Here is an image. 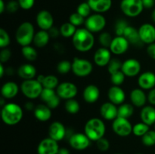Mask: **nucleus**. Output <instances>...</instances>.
I'll use <instances>...</instances> for the list:
<instances>
[{
    "mask_svg": "<svg viewBox=\"0 0 155 154\" xmlns=\"http://www.w3.org/2000/svg\"><path fill=\"white\" fill-rule=\"evenodd\" d=\"M83 97L86 103L94 104L98 101L100 97L99 88L95 85H89L83 90Z\"/></svg>",
    "mask_w": 155,
    "mask_h": 154,
    "instance_id": "obj_24",
    "label": "nucleus"
},
{
    "mask_svg": "<svg viewBox=\"0 0 155 154\" xmlns=\"http://www.w3.org/2000/svg\"><path fill=\"white\" fill-rule=\"evenodd\" d=\"M145 8H151L154 5V0H142Z\"/></svg>",
    "mask_w": 155,
    "mask_h": 154,
    "instance_id": "obj_54",
    "label": "nucleus"
},
{
    "mask_svg": "<svg viewBox=\"0 0 155 154\" xmlns=\"http://www.w3.org/2000/svg\"><path fill=\"white\" fill-rule=\"evenodd\" d=\"M24 107H25L26 110H34L35 109V106L33 104V103L32 101H27V103H25L24 104Z\"/></svg>",
    "mask_w": 155,
    "mask_h": 154,
    "instance_id": "obj_55",
    "label": "nucleus"
},
{
    "mask_svg": "<svg viewBox=\"0 0 155 154\" xmlns=\"http://www.w3.org/2000/svg\"><path fill=\"white\" fill-rule=\"evenodd\" d=\"M21 54H22L23 57L28 61H34L38 57L37 51L36 50V48L30 45L23 46L21 48Z\"/></svg>",
    "mask_w": 155,
    "mask_h": 154,
    "instance_id": "obj_33",
    "label": "nucleus"
},
{
    "mask_svg": "<svg viewBox=\"0 0 155 154\" xmlns=\"http://www.w3.org/2000/svg\"><path fill=\"white\" fill-rule=\"evenodd\" d=\"M69 144L73 149L77 150H83L89 146L91 140L85 133H74L68 140Z\"/></svg>",
    "mask_w": 155,
    "mask_h": 154,
    "instance_id": "obj_11",
    "label": "nucleus"
},
{
    "mask_svg": "<svg viewBox=\"0 0 155 154\" xmlns=\"http://www.w3.org/2000/svg\"><path fill=\"white\" fill-rule=\"evenodd\" d=\"M145 8L142 0H122L120 9L123 13L130 18H136L141 14Z\"/></svg>",
    "mask_w": 155,
    "mask_h": 154,
    "instance_id": "obj_6",
    "label": "nucleus"
},
{
    "mask_svg": "<svg viewBox=\"0 0 155 154\" xmlns=\"http://www.w3.org/2000/svg\"><path fill=\"white\" fill-rule=\"evenodd\" d=\"M38 27L42 30H49L53 27L54 18L52 14L47 10H42L37 14L36 18Z\"/></svg>",
    "mask_w": 155,
    "mask_h": 154,
    "instance_id": "obj_18",
    "label": "nucleus"
},
{
    "mask_svg": "<svg viewBox=\"0 0 155 154\" xmlns=\"http://www.w3.org/2000/svg\"><path fill=\"white\" fill-rule=\"evenodd\" d=\"M49 33L46 30H40L37 33H35L34 38H33V44L37 48H43L46 46L50 39Z\"/></svg>",
    "mask_w": 155,
    "mask_h": 154,
    "instance_id": "obj_31",
    "label": "nucleus"
},
{
    "mask_svg": "<svg viewBox=\"0 0 155 154\" xmlns=\"http://www.w3.org/2000/svg\"><path fill=\"white\" fill-rule=\"evenodd\" d=\"M150 130L149 125L143 122H138L133 126V133L137 137H142Z\"/></svg>",
    "mask_w": 155,
    "mask_h": 154,
    "instance_id": "obj_37",
    "label": "nucleus"
},
{
    "mask_svg": "<svg viewBox=\"0 0 155 154\" xmlns=\"http://www.w3.org/2000/svg\"><path fill=\"white\" fill-rule=\"evenodd\" d=\"M140 117L142 122L148 125H154L155 123V108L152 106H145L141 110Z\"/></svg>",
    "mask_w": 155,
    "mask_h": 154,
    "instance_id": "obj_29",
    "label": "nucleus"
},
{
    "mask_svg": "<svg viewBox=\"0 0 155 154\" xmlns=\"http://www.w3.org/2000/svg\"><path fill=\"white\" fill-rule=\"evenodd\" d=\"M130 42L124 36H116L113 38L110 45V51L115 55H121L128 50Z\"/></svg>",
    "mask_w": 155,
    "mask_h": 154,
    "instance_id": "obj_14",
    "label": "nucleus"
},
{
    "mask_svg": "<svg viewBox=\"0 0 155 154\" xmlns=\"http://www.w3.org/2000/svg\"><path fill=\"white\" fill-rule=\"evenodd\" d=\"M121 70L126 76H136L141 71V63L136 59L130 58L123 62Z\"/></svg>",
    "mask_w": 155,
    "mask_h": 154,
    "instance_id": "obj_16",
    "label": "nucleus"
},
{
    "mask_svg": "<svg viewBox=\"0 0 155 154\" xmlns=\"http://www.w3.org/2000/svg\"><path fill=\"white\" fill-rule=\"evenodd\" d=\"M151 20L153 21V22L155 23V8L153 10L152 13H151Z\"/></svg>",
    "mask_w": 155,
    "mask_h": 154,
    "instance_id": "obj_61",
    "label": "nucleus"
},
{
    "mask_svg": "<svg viewBox=\"0 0 155 154\" xmlns=\"http://www.w3.org/2000/svg\"><path fill=\"white\" fill-rule=\"evenodd\" d=\"M97 148L101 152H105L110 148V142L105 137H101L96 141Z\"/></svg>",
    "mask_w": 155,
    "mask_h": 154,
    "instance_id": "obj_47",
    "label": "nucleus"
},
{
    "mask_svg": "<svg viewBox=\"0 0 155 154\" xmlns=\"http://www.w3.org/2000/svg\"><path fill=\"white\" fill-rule=\"evenodd\" d=\"M58 154H70V151L67 148L62 147L59 149Z\"/></svg>",
    "mask_w": 155,
    "mask_h": 154,
    "instance_id": "obj_57",
    "label": "nucleus"
},
{
    "mask_svg": "<svg viewBox=\"0 0 155 154\" xmlns=\"http://www.w3.org/2000/svg\"><path fill=\"white\" fill-rule=\"evenodd\" d=\"M124 36L128 40L130 44L139 45L142 43L140 37H139V30H136L135 27H132V26L129 25L127 27L125 32H124Z\"/></svg>",
    "mask_w": 155,
    "mask_h": 154,
    "instance_id": "obj_30",
    "label": "nucleus"
},
{
    "mask_svg": "<svg viewBox=\"0 0 155 154\" xmlns=\"http://www.w3.org/2000/svg\"><path fill=\"white\" fill-rule=\"evenodd\" d=\"M100 114L105 120H114L118 116V107L111 102L104 103L100 107Z\"/></svg>",
    "mask_w": 155,
    "mask_h": 154,
    "instance_id": "obj_20",
    "label": "nucleus"
},
{
    "mask_svg": "<svg viewBox=\"0 0 155 154\" xmlns=\"http://www.w3.org/2000/svg\"><path fill=\"white\" fill-rule=\"evenodd\" d=\"M128 23L124 19H120L117 21L116 24H115V29L114 32L116 33L117 36H124V32H125L126 29L128 27Z\"/></svg>",
    "mask_w": 155,
    "mask_h": 154,
    "instance_id": "obj_44",
    "label": "nucleus"
},
{
    "mask_svg": "<svg viewBox=\"0 0 155 154\" xmlns=\"http://www.w3.org/2000/svg\"><path fill=\"white\" fill-rule=\"evenodd\" d=\"M138 154H142V153H138Z\"/></svg>",
    "mask_w": 155,
    "mask_h": 154,
    "instance_id": "obj_64",
    "label": "nucleus"
},
{
    "mask_svg": "<svg viewBox=\"0 0 155 154\" xmlns=\"http://www.w3.org/2000/svg\"><path fill=\"white\" fill-rule=\"evenodd\" d=\"M10 44V36L8 33L3 28L0 29V48H7L8 45Z\"/></svg>",
    "mask_w": 155,
    "mask_h": 154,
    "instance_id": "obj_46",
    "label": "nucleus"
},
{
    "mask_svg": "<svg viewBox=\"0 0 155 154\" xmlns=\"http://www.w3.org/2000/svg\"><path fill=\"white\" fill-rule=\"evenodd\" d=\"M105 131L104 122L99 118L89 119L84 126V133L92 141H97L104 137Z\"/></svg>",
    "mask_w": 155,
    "mask_h": 154,
    "instance_id": "obj_3",
    "label": "nucleus"
},
{
    "mask_svg": "<svg viewBox=\"0 0 155 154\" xmlns=\"http://www.w3.org/2000/svg\"><path fill=\"white\" fill-rule=\"evenodd\" d=\"M112 129L120 137H127L133 133V125L128 119L117 117L112 123Z\"/></svg>",
    "mask_w": 155,
    "mask_h": 154,
    "instance_id": "obj_9",
    "label": "nucleus"
},
{
    "mask_svg": "<svg viewBox=\"0 0 155 154\" xmlns=\"http://www.w3.org/2000/svg\"><path fill=\"white\" fill-rule=\"evenodd\" d=\"M72 43L74 48L81 52L90 51L95 44L93 34L86 28L77 29L72 37Z\"/></svg>",
    "mask_w": 155,
    "mask_h": 154,
    "instance_id": "obj_1",
    "label": "nucleus"
},
{
    "mask_svg": "<svg viewBox=\"0 0 155 154\" xmlns=\"http://www.w3.org/2000/svg\"><path fill=\"white\" fill-rule=\"evenodd\" d=\"M18 91H19V87L15 82H7L2 86V97L5 99H12L15 98L18 94Z\"/></svg>",
    "mask_w": 155,
    "mask_h": 154,
    "instance_id": "obj_26",
    "label": "nucleus"
},
{
    "mask_svg": "<svg viewBox=\"0 0 155 154\" xmlns=\"http://www.w3.org/2000/svg\"><path fill=\"white\" fill-rule=\"evenodd\" d=\"M131 104L134 107H145L148 96L145 95V91L142 88H135L131 91L130 95Z\"/></svg>",
    "mask_w": 155,
    "mask_h": 154,
    "instance_id": "obj_23",
    "label": "nucleus"
},
{
    "mask_svg": "<svg viewBox=\"0 0 155 154\" xmlns=\"http://www.w3.org/2000/svg\"><path fill=\"white\" fill-rule=\"evenodd\" d=\"M107 97L110 102L115 105H121L126 100V94L122 88L120 86L113 85L109 88L107 92Z\"/></svg>",
    "mask_w": 155,
    "mask_h": 154,
    "instance_id": "obj_21",
    "label": "nucleus"
},
{
    "mask_svg": "<svg viewBox=\"0 0 155 154\" xmlns=\"http://www.w3.org/2000/svg\"><path fill=\"white\" fill-rule=\"evenodd\" d=\"M59 145L58 141L47 137L39 142L37 146L38 154H58V152Z\"/></svg>",
    "mask_w": 155,
    "mask_h": 154,
    "instance_id": "obj_13",
    "label": "nucleus"
},
{
    "mask_svg": "<svg viewBox=\"0 0 155 154\" xmlns=\"http://www.w3.org/2000/svg\"><path fill=\"white\" fill-rule=\"evenodd\" d=\"M5 72L4 69V66H3V63H0V76L1 78H2L3 75H4V73Z\"/></svg>",
    "mask_w": 155,
    "mask_h": 154,
    "instance_id": "obj_58",
    "label": "nucleus"
},
{
    "mask_svg": "<svg viewBox=\"0 0 155 154\" xmlns=\"http://www.w3.org/2000/svg\"><path fill=\"white\" fill-rule=\"evenodd\" d=\"M85 21H86V18H83L82 15H80L77 12L71 14L69 17V22L75 27L83 25V24H85Z\"/></svg>",
    "mask_w": 155,
    "mask_h": 154,
    "instance_id": "obj_45",
    "label": "nucleus"
},
{
    "mask_svg": "<svg viewBox=\"0 0 155 154\" xmlns=\"http://www.w3.org/2000/svg\"><path fill=\"white\" fill-rule=\"evenodd\" d=\"M64 108L70 114H77L80 111V106L78 101L74 98L67 100L64 104Z\"/></svg>",
    "mask_w": 155,
    "mask_h": 154,
    "instance_id": "obj_35",
    "label": "nucleus"
},
{
    "mask_svg": "<svg viewBox=\"0 0 155 154\" xmlns=\"http://www.w3.org/2000/svg\"><path fill=\"white\" fill-rule=\"evenodd\" d=\"M138 85L143 90H151L155 86V74L151 71L143 72L138 78Z\"/></svg>",
    "mask_w": 155,
    "mask_h": 154,
    "instance_id": "obj_22",
    "label": "nucleus"
},
{
    "mask_svg": "<svg viewBox=\"0 0 155 154\" xmlns=\"http://www.w3.org/2000/svg\"><path fill=\"white\" fill-rule=\"evenodd\" d=\"M20 8L24 10H30L33 7L35 0H18Z\"/></svg>",
    "mask_w": 155,
    "mask_h": 154,
    "instance_id": "obj_50",
    "label": "nucleus"
},
{
    "mask_svg": "<svg viewBox=\"0 0 155 154\" xmlns=\"http://www.w3.org/2000/svg\"><path fill=\"white\" fill-rule=\"evenodd\" d=\"M48 32L51 38H57L59 36V34H61L60 29H58L56 27H54V26L49 30H48Z\"/></svg>",
    "mask_w": 155,
    "mask_h": 154,
    "instance_id": "obj_52",
    "label": "nucleus"
},
{
    "mask_svg": "<svg viewBox=\"0 0 155 154\" xmlns=\"http://www.w3.org/2000/svg\"><path fill=\"white\" fill-rule=\"evenodd\" d=\"M87 2L92 11L98 14L107 11L112 5V0H88Z\"/></svg>",
    "mask_w": 155,
    "mask_h": 154,
    "instance_id": "obj_25",
    "label": "nucleus"
},
{
    "mask_svg": "<svg viewBox=\"0 0 155 154\" xmlns=\"http://www.w3.org/2000/svg\"><path fill=\"white\" fill-rule=\"evenodd\" d=\"M56 92L61 99L69 100L74 98L78 93V88L74 83L71 82H64L56 88Z\"/></svg>",
    "mask_w": 155,
    "mask_h": 154,
    "instance_id": "obj_10",
    "label": "nucleus"
},
{
    "mask_svg": "<svg viewBox=\"0 0 155 154\" xmlns=\"http://www.w3.org/2000/svg\"><path fill=\"white\" fill-rule=\"evenodd\" d=\"M154 130H155V123H154Z\"/></svg>",
    "mask_w": 155,
    "mask_h": 154,
    "instance_id": "obj_62",
    "label": "nucleus"
},
{
    "mask_svg": "<svg viewBox=\"0 0 155 154\" xmlns=\"http://www.w3.org/2000/svg\"><path fill=\"white\" fill-rule=\"evenodd\" d=\"M106 26V19L101 14H94L86 18L85 27L91 33H99Z\"/></svg>",
    "mask_w": 155,
    "mask_h": 154,
    "instance_id": "obj_8",
    "label": "nucleus"
},
{
    "mask_svg": "<svg viewBox=\"0 0 155 154\" xmlns=\"http://www.w3.org/2000/svg\"><path fill=\"white\" fill-rule=\"evenodd\" d=\"M115 154H121V153H115Z\"/></svg>",
    "mask_w": 155,
    "mask_h": 154,
    "instance_id": "obj_63",
    "label": "nucleus"
},
{
    "mask_svg": "<svg viewBox=\"0 0 155 154\" xmlns=\"http://www.w3.org/2000/svg\"><path fill=\"white\" fill-rule=\"evenodd\" d=\"M93 60L97 66L101 67L107 66L111 60V51L109 48L104 47L98 48L94 54Z\"/></svg>",
    "mask_w": 155,
    "mask_h": 154,
    "instance_id": "obj_19",
    "label": "nucleus"
},
{
    "mask_svg": "<svg viewBox=\"0 0 155 154\" xmlns=\"http://www.w3.org/2000/svg\"><path fill=\"white\" fill-rule=\"evenodd\" d=\"M21 90L26 98L33 100L40 98L43 86L35 79L24 80L21 85Z\"/></svg>",
    "mask_w": 155,
    "mask_h": 154,
    "instance_id": "obj_5",
    "label": "nucleus"
},
{
    "mask_svg": "<svg viewBox=\"0 0 155 154\" xmlns=\"http://www.w3.org/2000/svg\"><path fill=\"white\" fill-rule=\"evenodd\" d=\"M57 70L61 74H67L72 70V63L69 60H61L57 65Z\"/></svg>",
    "mask_w": 155,
    "mask_h": 154,
    "instance_id": "obj_43",
    "label": "nucleus"
},
{
    "mask_svg": "<svg viewBox=\"0 0 155 154\" xmlns=\"http://www.w3.org/2000/svg\"><path fill=\"white\" fill-rule=\"evenodd\" d=\"M147 53H148V56L151 58L155 60V42L148 45V47H147Z\"/></svg>",
    "mask_w": 155,
    "mask_h": 154,
    "instance_id": "obj_51",
    "label": "nucleus"
},
{
    "mask_svg": "<svg viewBox=\"0 0 155 154\" xmlns=\"http://www.w3.org/2000/svg\"><path fill=\"white\" fill-rule=\"evenodd\" d=\"M48 133L50 138L58 142L66 137L67 128L63 123L55 121L49 125Z\"/></svg>",
    "mask_w": 155,
    "mask_h": 154,
    "instance_id": "obj_15",
    "label": "nucleus"
},
{
    "mask_svg": "<svg viewBox=\"0 0 155 154\" xmlns=\"http://www.w3.org/2000/svg\"><path fill=\"white\" fill-rule=\"evenodd\" d=\"M45 75H39L37 77H36V79L37 80L38 82H39L41 84H42V82H43L44 81V79H45Z\"/></svg>",
    "mask_w": 155,
    "mask_h": 154,
    "instance_id": "obj_59",
    "label": "nucleus"
},
{
    "mask_svg": "<svg viewBox=\"0 0 155 154\" xmlns=\"http://www.w3.org/2000/svg\"><path fill=\"white\" fill-rule=\"evenodd\" d=\"M142 142L147 146H151L155 145V130H149L142 137Z\"/></svg>",
    "mask_w": 155,
    "mask_h": 154,
    "instance_id": "obj_38",
    "label": "nucleus"
},
{
    "mask_svg": "<svg viewBox=\"0 0 155 154\" xmlns=\"http://www.w3.org/2000/svg\"><path fill=\"white\" fill-rule=\"evenodd\" d=\"M23 115L21 107L15 103H8L2 107V119L8 125H15L19 123Z\"/></svg>",
    "mask_w": 155,
    "mask_h": 154,
    "instance_id": "obj_2",
    "label": "nucleus"
},
{
    "mask_svg": "<svg viewBox=\"0 0 155 154\" xmlns=\"http://www.w3.org/2000/svg\"><path fill=\"white\" fill-rule=\"evenodd\" d=\"M11 57H12V51L7 48H2L1 51H0V61L2 63H6L10 60Z\"/></svg>",
    "mask_w": 155,
    "mask_h": 154,
    "instance_id": "obj_48",
    "label": "nucleus"
},
{
    "mask_svg": "<svg viewBox=\"0 0 155 154\" xmlns=\"http://www.w3.org/2000/svg\"><path fill=\"white\" fill-rule=\"evenodd\" d=\"M76 27H77L73 25V24H71L70 22L64 23L60 27L61 35L64 38L73 37L77 30Z\"/></svg>",
    "mask_w": 155,
    "mask_h": 154,
    "instance_id": "obj_34",
    "label": "nucleus"
},
{
    "mask_svg": "<svg viewBox=\"0 0 155 154\" xmlns=\"http://www.w3.org/2000/svg\"><path fill=\"white\" fill-rule=\"evenodd\" d=\"M125 74L122 72V70H120L110 74V81L114 85L120 86L125 81Z\"/></svg>",
    "mask_w": 155,
    "mask_h": 154,
    "instance_id": "obj_39",
    "label": "nucleus"
},
{
    "mask_svg": "<svg viewBox=\"0 0 155 154\" xmlns=\"http://www.w3.org/2000/svg\"><path fill=\"white\" fill-rule=\"evenodd\" d=\"M18 74L24 80L33 79L36 75V69L30 63H24L18 69Z\"/></svg>",
    "mask_w": 155,
    "mask_h": 154,
    "instance_id": "obj_28",
    "label": "nucleus"
},
{
    "mask_svg": "<svg viewBox=\"0 0 155 154\" xmlns=\"http://www.w3.org/2000/svg\"><path fill=\"white\" fill-rule=\"evenodd\" d=\"M112 40H113V38L111 37L110 33H107V32H103L99 35V37H98L99 43L104 48H110Z\"/></svg>",
    "mask_w": 155,
    "mask_h": 154,
    "instance_id": "obj_41",
    "label": "nucleus"
},
{
    "mask_svg": "<svg viewBox=\"0 0 155 154\" xmlns=\"http://www.w3.org/2000/svg\"><path fill=\"white\" fill-rule=\"evenodd\" d=\"M5 104H5V98L2 97L1 100H0V105H1L2 107H4V106L5 105Z\"/></svg>",
    "mask_w": 155,
    "mask_h": 154,
    "instance_id": "obj_60",
    "label": "nucleus"
},
{
    "mask_svg": "<svg viewBox=\"0 0 155 154\" xmlns=\"http://www.w3.org/2000/svg\"><path fill=\"white\" fill-rule=\"evenodd\" d=\"M123 63L117 58H113L110 60L107 65V70L110 74H113L117 71L121 70Z\"/></svg>",
    "mask_w": 155,
    "mask_h": 154,
    "instance_id": "obj_40",
    "label": "nucleus"
},
{
    "mask_svg": "<svg viewBox=\"0 0 155 154\" xmlns=\"http://www.w3.org/2000/svg\"><path fill=\"white\" fill-rule=\"evenodd\" d=\"M19 8V3L15 0H11L6 4V10L9 13H15V12L18 11Z\"/></svg>",
    "mask_w": 155,
    "mask_h": 154,
    "instance_id": "obj_49",
    "label": "nucleus"
},
{
    "mask_svg": "<svg viewBox=\"0 0 155 154\" xmlns=\"http://www.w3.org/2000/svg\"><path fill=\"white\" fill-rule=\"evenodd\" d=\"M139 33L142 43L150 45L155 42V27L152 24H142L139 27Z\"/></svg>",
    "mask_w": 155,
    "mask_h": 154,
    "instance_id": "obj_17",
    "label": "nucleus"
},
{
    "mask_svg": "<svg viewBox=\"0 0 155 154\" xmlns=\"http://www.w3.org/2000/svg\"><path fill=\"white\" fill-rule=\"evenodd\" d=\"M91 11H92V9L88 2H82L77 6V12L82 15L84 18H87L88 17L90 16Z\"/></svg>",
    "mask_w": 155,
    "mask_h": 154,
    "instance_id": "obj_42",
    "label": "nucleus"
},
{
    "mask_svg": "<svg viewBox=\"0 0 155 154\" xmlns=\"http://www.w3.org/2000/svg\"><path fill=\"white\" fill-rule=\"evenodd\" d=\"M42 85L43 88H57L59 85L58 79L54 75H47L45 76V79H44V81Z\"/></svg>",
    "mask_w": 155,
    "mask_h": 154,
    "instance_id": "obj_36",
    "label": "nucleus"
},
{
    "mask_svg": "<svg viewBox=\"0 0 155 154\" xmlns=\"http://www.w3.org/2000/svg\"><path fill=\"white\" fill-rule=\"evenodd\" d=\"M35 36L34 27L33 24L28 21L23 22L18 27L15 33V39L17 42L21 46L30 45L33 42Z\"/></svg>",
    "mask_w": 155,
    "mask_h": 154,
    "instance_id": "obj_4",
    "label": "nucleus"
},
{
    "mask_svg": "<svg viewBox=\"0 0 155 154\" xmlns=\"http://www.w3.org/2000/svg\"><path fill=\"white\" fill-rule=\"evenodd\" d=\"M148 101L151 105H155V88L150 90L148 95Z\"/></svg>",
    "mask_w": 155,
    "mask_h": 154,
    "instance_id": "obj_53",
    "label": "nucleus"
},
{
    "mask_svg": "<svg viewBox=\"0 0 155 154\" xmlns=\"http://www.w3.org/2000/svg\"><path fill=\"white\" fill-rule=\"evenodd\" d=\"M40 98L44 104H46L50 109H55L60 104L61 98L58 95L56 91L54 89L46 88H43L42 93H41Z\"/></svg>",
    "mask_w": 155,
    "mask_h": 154,
    "instance_id": "obj_12",
    "label": "nucleus"
},
{
    "mask_svg": "<svg viewBox=\"0 0 155 154\" xmlns=\"http://www.w3.org/2000/svg\"><path fill=\"white\" fill-rule=\"evenodd\" d=\"M33 113L37 120L42 122H47L51 117V109L45 104H39L35 107Z\"/></svg>",
    "mask_w": 155,
    "mask_h": 154,
    "instance_id": "obj_27",
    "label": "nucleus"
},
{
    "mask_svg": "<svg viewBox=\"0 0 155 154\" xmlns=\"http://www.w3.org/2000/svg\"><path fill=\"white\" fill-rule=\"evenodd\" d=\"M134 106L132 104H122L118 107V116L117 117L129 119L131 117L134 113Z\"/></svg>",
    "mask_w": 155,
    "mask_h": 154,
    "instance_id": "obj_32",
    "label": "nucleus"
},
{
    "mask_svg": "<svg viewBox=\"0 0 155 154\" xmlns=\"http://www.w3.org/2000/svg\"><path fill=\"white\" fill-rule=\"evenodd\" d=\"M92 69L93 66L89 60L80 57H74L72 62V71L77 76H87L92 72Z\"/></svg>",
    "mask_w": 155,
    "mask_h": 154,
    "instance_id": "obj_7",
    "label": "nucleus"
},
{
    "mask_svg": "<svg viewBox=\"0 0 155 154\" xmlns=\"http://www.w3.org/2000/svg\"><path fill=\"white\" fill-rule=\"evenodd\" d=\"M6 9V5L4 0H0V13L2 14Z\"/></svg>",
    "mask_w": 155,
    "mask_h": 154,
    "instance_id": "obj_56",
    "label": "nucleus"
}]
</instances>
